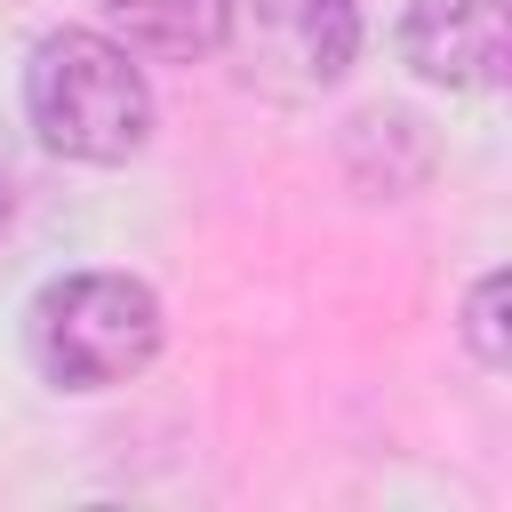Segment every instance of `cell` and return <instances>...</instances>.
Instances as JSON below:
<instances>
[{
	"instance_id": "cell-1",
	"label": "cell",
	"mask_w": 512,
	"mask_h": 512,
	"mask_svg": "<svg viewBox=\"0 0 512 512\" xmlns=\"http://www.w3.org/2000/svg\"><path fill=\"white\" fill-rule=\"evenodd\" d=\"M24 112L64 160H128L152 128V88L104 32H48L24 64Z\"/></svg>"
},
{
	"instance_id": "cell-2",
	"label": "cell",
	"mask_w": 512,
	"mask_h": 512,
	"mask_svg": "<svg viewBox=\"0 0 512 512\" xmlns=\"http://www.w3.org/2000/svg\"><path fill=\"white\" fill-rule=\"evenodd\" d=\"M24 344H32V368L64 392L128 384L160 352V296L128 272H64L32 296Z\"/></svg>"
},
{
	"instance_id": "cell-3",
	"label": "cell",
	"mask_w": 512,
	"mask_h": 512,
	"mask_svg": "<svg viewBox=\"0 0 512 512\" xmlns=\"http://www.w3.org/2000/svg\"><path fill=\"white\" fill-rule=\"evenodd\" d=\"M232 16H240L248 72L280 96L328 88L360 56V8L352 0H248V8L232 0Z\"/></svg>"
},
{
	"instance_id": "cell-4",
	"label": "cell",
	"mask_w": 512,
	"mask_h": 512,
	"mask_svg": "<svg viewBox=\"0 0 512 512\" xmlns=\"http://www.w3.org/2000/svg\"><path fill=\"white\" fill-rule=\"evenodd\" d=\"M408 64L440 88H496L504 0H408Z\"/></svg>"
},
{
	"instance_id": "cell-5",
	"label": "cell",
	"mask_w": 512,
	"mask_h": 512,
	"mask_svg": "<svg viewBox=\"0 0 512 512\" xmlns=\"http://www.w3.org/2000/svg\"><path fill=\"white\" fill-rule=\"evenodd\" d=\"M152 56H208L232 32V0H96Z\"/></svg>"
},
{
	"instance_id": "cell-6",
	"label": "cell",
	"mask_w": 512,
	"mask_h": 512,
	"mask_svg": "<svg viewBox=\"0 0 512 512\" xmlns=\"http://www.w3.org/2000/svg\"><path fill=\"white\" fill-rule=\"evenodd\" d=\"M496 304H504V272H488L472 288V304H464V336H472V352L488 368H504V320H496Z\"/></svg>"
}]
</instances>
